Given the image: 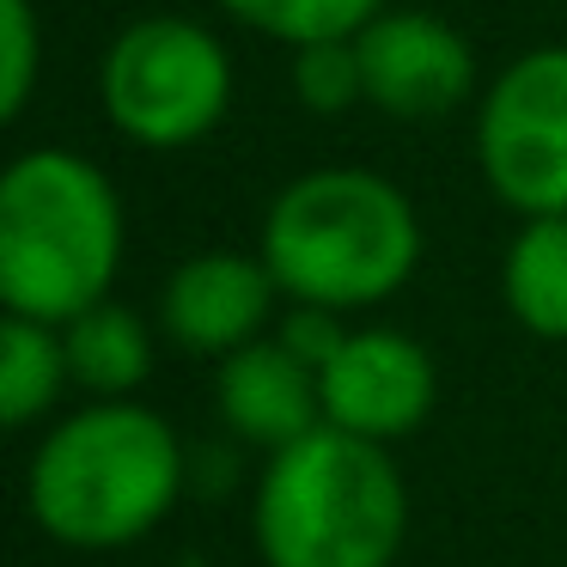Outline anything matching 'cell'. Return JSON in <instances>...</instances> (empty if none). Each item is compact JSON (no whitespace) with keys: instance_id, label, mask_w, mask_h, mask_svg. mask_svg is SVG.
<instances>
[{"instance_id":"3","label":"cell","mask_w":567,"mask_h":567,"mask_svg":"<svg viewBox=\"0 0 567 567\" xmlns=\"http://www.w3.org/2000/svg\"><path fill=\"white\" fill-rule=\"evenodd\" d=\"M123 269L116 184L74 147H31L0 177V306L68 323L111 299Z\"/></svg>"},{"instance_id":"2","label":"cell","mask_w":567,"mask_h":567,"mask_svg":"<svg viewBox=\"0 0 567 567\" xmlns=\"http://www.w3.org/2000/svg\"><path fill=\"white\" fill-rule=\"evenodd\" d=\"M262 567H391L409 537V488L384 440L318 421L269 452L250 501Z\"/></svg>"},{"instance_id":"16","label":"cell","mask_w":567,"mask_h":567,"mask_svg":"<svg viewBox=\"0 0 567 567\" xmlns=\"http://www.w3.org/2000/svg\"><path fill=\"white\" fill-rule=\"evenodd\" d=\"M43 74V31L31 0H0V116L19 123Z\"/></svg>"},{"instance_id":"10","label":"cell","mask_w":567,"mask_h":567,"mask_svg":"<svg viewBox=\"0 0 567 567\" xmlns=\"http://www.w3.org/2000/svg\"><path fill=\"white\" fill-rule=\"evenodd\" d=\"M214 403L233 440L262 445V452H281L299 433H311L323 421V384L281 336L269 342H245L220 360V379H214Z\"/></svg>"},{"instance_id":"8","label":"cell","mask_w":567,"mask_h":567,"mask_svg":"<svg viewBox=\"0 0 567 567\" xmlns=\"http://www.w3.org/2000/svg\"><path fill=\"white\" fill-rule=\"evenodd\" d=\"M323 421L360 433V440H403L440 403L433 354L403 330H348L336 360L318 372Z\"/></svg>"},{"instance_id":"5","label":"cell","mask_w":567,"mask_h":567,"mask_svg":"<svg viewBox=\"0 0 567 567\" xmlns=\"http://www.w3.org/2000/svg\"><path fill=\"white\" fill-rule=\"evenodd\" d=\"M99 99L111 128L135 147L153 153L196 147L233 111V55L196 19L177 13L135 19L104 50Z\"/></svg>"},{"instance_id":"9","label":"cell","mask_w":567,"mask_h":567,"mask_svg":"<svg viewBox=\"0 0 567 567\" xmlns=\"http://www.w3.org/2000/svg\"><path fill=\"white\" fill-rule=\"evenodd\" d=\"M281 281L269 275V262L245 257V250H202L172 269V281L159 287V330L165 342H177L184 354L226 360L233 348L257 342L269 323Z\"/></svg>"},{"instance_id":"12","label":"cell","mask_w":567,"mask_h":567,"mask_svg":"<svg viewBox=\"0 0 567 567\" xmlns=\"http://www.w3.org/2000/svg\"><path fill=\"white\" fill-rule=\"evenodd\" d=\"M62 342H68V372H74V384L92 396H135L153 372L147 323L128 306H116V299H99L92 311L68 318Z\"/></svg>"},{"instance_id":"11","label":"cell","mask_w":567,"mask_h":567,"mask_svg":"<svg viewBox=\"0 0 567 567\" xmlns=\"http://www.w3.org/2000/svg\"><path fill=\"white\" fill-rule=\"evenodd\" d=\"M501 293L518 330L567 342V214H530L501 262Z\"/></svg>"},{"instance_id":"15","label":"cell","mask_w":567,"mask_h":567,"mask_svg":"<svg viewBox=\"0 0 567 567\" xmlns=\"http://www.w3.org/2000/svg\"><path fill=\"white\" fill-rule=\"evenodd\" d=\"M293 99L311 116H342L354 104H367V68H360V43L354 38H323V43H299L293 50Z\"/></svg>"},{"instance_id":"17","label":"cell","mask_w":567,"mask_h":567,"mask_svg":"<svg viewBox=\"0 0 567 567\" xmlns=\"http://www.w3.org/2000/svg\"><path fill=\"white\" fill-rule=\"evenodd\" d=\"M281 336L287 348H293L299 360H306L311 372H323L336 360V348L348 342V330H342V311H330V306H306V299H293V311L281 318Z\"/></svg>"},{"instance_id":"4","label":"cell","mask_w":567,"mask_h":567,"mask_svg":"<svg viewBox=\"0 0 567 567\" xmlns=\"http://www.w3.org/2000/svg\"><path fill=\"white\" fill-rule=\"evenodd\" d=\"M262 262L287 299L367 311L391 299L421 262L415 202L360 165L306 172L262 214Z\"/></svg>"},{"instance_id":"7","label":"cell","mask_w":567,"mask_h":567,"mask_svg":"<svg viewBox=\"0 0 567 567\" xmlns=\"http://www.w3.org/2000/svg\"><path fill=\"white\" fill-rule=\"evenodd\" d=\"M354 43L372 111L427 123V116H445L464 99H476V50L445 19L415 13V7H384Z\"/></svg>"},{"instance_id":"6","label":"cell","mask_w":567,"mask_h":567,"mask_svg":"<svg viewBox=\"0 0 567 567\" xmlns=\"http://www.w3.org/2000/svg\"><path fill=\"white\" fill-rule=\"evenodd\" d=\"M476 165L513 214H567V43L525 50L476 111Z\"/></svg>"},{"instance_id":"13","label":"cell","mask_w":567,"mask_h":567,"mask_svg":"<svg viewBox=\"0 0 567 567\" xmlns=\"http://www.w3.org/2000/svg\"><path fill=\"white\" fill-rule=\"evenodd\" d=\"M68 384H74V372H68L62 323H38V318L7 311V323H0V415H7V427L43 421Z\"/></svg>"},{"instance_id":"1","label":"cell","mask_w":567,"mask_h":567,"mask_svg":"<svg viewBox=\"0 0 567 567\" xmlns=\"http://www.w3.org/2000/svg\"><path fill=\"white\" fill-rule=\"evenodd\" d=\"M184 494V440L135 396H92L55 421L25 470L31 525L62 549H128Z\"/></svg>"},{"instance_id":"14","label":"cell","mask_w":567,"mask_h":567,"mask_svg":"<svg viewBox=\"0 0 567 567\" xmlns=\"http://www.w3.org/2000/svg\"><path fill=\"white\" fill-rule=\"evenodd\" d=\"M238 25L287 43H323V38H360L384 13V0H220Z\"/></svg>"}]
</instances>
